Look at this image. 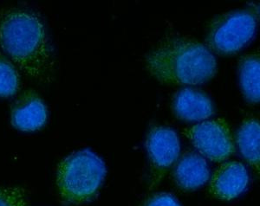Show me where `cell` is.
<instances>
[{
  "instance_id": "obj_7",
  "label": "cell",
  "mask_w": 260,
  "mask_h": 206,
  "mask_svg": "<svg viewBox=\"0 0 260 206\" xmlns=\"http://www.w3.org/2000/svg\"><path fill=\"white\" fill-rule=\"evenodd\" d=\"M248 183V171L242 163L225 162L213 174L209 191L218 199L232 200L245 191Z\"/></svg>"
},
{
  "instance_id": "obj_15",
  "label": "cell",
  "mask_w": 260,
  "mask_h": 206,
  "mask_svg": "<svg viewBox=\"0 0 260 206\" xmlns=\"http://www.w3.org/2000/svg\"><path fill=\"white\" fill-rule=\"evenodd\" d=\"M142 206H181L177 198L167 192H160L148 197Z\"/></svg>"
},
{
  "instance_id": "obj_10",
  "label": "cell",
  "mask_w": 260,
  "mask_h": 206,
  "mask_svg": "<svg viewBox=\"0 0 260 206\" xmlns=\"http://www.w3.org/2000/svg\"><path fill=\"white\" fill-rule=\"evenodd\" d=\"M173 170V178L178 187L184 191H193L209 180L207 160L201 154L189 151L178 159Z\"/></svg>"
},
{
  "instance_id": "obj_14",
  "label": "cell",
  "mask_w": 260,
  "mask_h": 206,
  "mask_svg": "<svg viewBox=\"0 0 260 206\" xmlns=\"http://www.w3.org/2000/svg\"><path fill=\"white\" fill-rule=\"evenodd\" d=\"M26 191L21 187H0V206H28Z\"/></svg>"
},
{
  "instance_id": "obj_6",
  "label": "cell",
  "mask_w": 260,
  "mask_h": 206,
  "mask_svg": "<svg viewBox=\"0 0 260 206\" xmlns=\"http://www.w3.org/2000/svg\"><path fill=\"white\" fill-rule=\"evenodd\" d=\"M146 148L157 180L161 179L180 156V141L175 130L170 127H152L147 135Z\"/></svg>"
},
{
  "instance_id": "obj_11",
  "label": "cell",
  "mask_w": 260,
  "mask_h": 206,
  "mask_svg": "<svg viewBox=\"0 0 260 206\" xmlns=\"http://www.w3.org/2000/svg\"><path fill=\"white\" fill-rule=\"evenodd\" d=\"M237 144L246 161L259 173L260 125L257 118L243 121L237 134Z\"/></svg>"
},
{
  "instance_id": "obj_8",
  "label": "cell",
  "mask_w": 260,
  "mask_h": 206,
  "mask_svg": "<svg viewBox=\"0 0 260 206\" xmlns=\"http://www.w3.org/2000/svg\"><path fill=\"white\" fill-rule=\"evenodd\" d=\"M47 108L33 90H26L12 105L11 120L13 127L21 131H36L47 121Z\"/></svg>"
},
{
  "instance_id": "obj_9",
  "label": "cell",
  "mask_w": 260,
  "mask_h": 206,
  "mask_svg": "<svg viewBox=\"0 0 260 206\" xmlns=\"http://www.w3.org/2000/svg\"><path fill=\"white\" fill-rule=\"evenodd\" d=\"M172 109L179 119L186 121H204L214 114L213 101L197 88H184L176 92Z\"/></svg>"
},
{
  "instance_id": "obj_3",
  "label": "cell",
  "mask_w": 260,
  "mask_h": 206,
  "mask_svg": "<svg viewBox=\"0 0 260 206\" xmlns=\"http://www.w3.org/2000/svg\"><path fill=\"white\" fill-rule=\"evenodd\" d=\"M104 160L90 150L71 153L60 162L56 184L67 203L80 204L91 200L106 176Z\"/></svg>"
},
{
  "instance_id": "obj_13",
  "label": "cell",
  "mask_w": 260,
  "mask_h": 206,
  "mask_svg": "<svg viewBox=\"0 0 260 206\" xmlns=\"http://www.w3.org/2000/svg\"><path fill=\"white\" fill-rule=\"evenodd\" d=\"M20 76L15 66L0 54V96L8 97L18 91Z\"/></svg>"
},
{
  "instance_id": "obj_5",
  "label": "cell",
  "mask_w": 260,
  "mask_h": 206,
  "mask_svg": "<svg viewBox=\"0 0 260 206\" xmlns=\"http://www.w3.org/2000/svg\"><path fill=\"white\" fill-rule=\"evenodd\" d=\"M184 134L201 154L213 161H224L235 152L234 135L225 119L201 121L184 130Z\"/></svg>"
},
{
  "instance_id": "obj_12",
  "label": "cell",
  "mask_w": 260,
  "mask_h": 206,
  "mask_svg": "<svg viewBox=\"0 0 260 206\" xmlns=\"http://www.w3.org/2000/svg\"><path fill=\"white\" fill-rule=\"evenodd\" d=\"M239 76L243 94L249 102L260 99V59L257 53L246 54L239 61Z\"/></svg>"
},
{
  "instance_id": "obj_4",
  "label": "cell",
  "mask_w": 260,
  "mask_h": 206,
  "mask_svg": "<svg viewBox=\"0 0 260 206\" xmlns=\"http://www.w3.org/2000/svg\"><path fill=\"white\" fill-rule=\"evenodd\" d=\"M258 22L256 8L237 10L217 15L207 27V48L220 55H232L253 38Z\"/></svg>"
},
{
  "instance_id": "obj_1",
  "label": "cell",
  "mask_w": 260,
  "mask_h": 206,
  "mask_svg": "<svg viewBox=\"0 0 260 206\" xmlns=\"http://www.w3.org/2000/svg\"><path fill=\"white\" fill-rule=\"evenodd\" d=\"M0 44L26 75L42 82L50 81L53 53L45 25L35 12L21 7L2 11Z\"/></svg>"
},
{
  "instance_id": "obj_2",
  "label": "cell",
  "mask_w": 260,
  "mask_h": 206,
  "mask_svg": "<svg viewBox=\"0 0 260 206\" xmlns=\"http://www.w3.org/2000/svg\"><path fill=\"white\" fill-rule=\"evenodd\" d=\"M149 73L160 82L175 85H198L212 79L217 62L207 46L183 35L160 40L145 59Z\"/></svg>"
}]
</instances>
